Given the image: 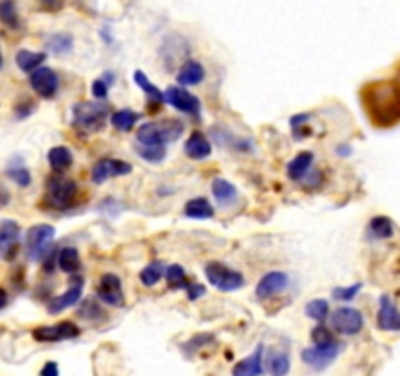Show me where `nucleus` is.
Masks as SVG:
<instances>
[{"mask_svg":"<svg viewBox=\"0 0 400 376\" xmlns=\"http://www.w3.org/2000/svg\"><path fill=\"white\" fill-rule=\"evenodd\" d=\"M361 102L369 120L379 128H390L400 120V84L379 81L361 91Z\"/></svg>","mask_w":400,"mask_h":376,"instance_id":"f257e3e1","label":"nucleus"},{"mask_svg":"<svg viewBox=\"0 0 400 376\" xmlns=\"http://www.w3.org/2000/svg\"><path fill=\"white\" fill-rule=\"evenodd\" d=\"M183 134V121L161 120V121H148L139 126L136 143L138 145H148V148H167V143L177 141Z\"/></svg>","mask_w":400,"mask_h":376,"instance_id":"f03ea898","label":"nucleus"},{"mask_svg":"<svg viewBox=\"0 0 400 376\" xmlns=\"http://www.w3.org/2000/svg\"><path fill=\"white\" fill-rule=\"evenodd\" d=\"M108 106L102 102L83 100L73 106V128L83 134H98L108 121Z\"/></svg>","mask_w":400,"mask_h":376,"instance_id":"7ed1b4c3","label":"nucleus"},{"mask_svg":"<svg viewBox=\"0 0 400 376\" xmlns=\"http://www.w3.org/2000/svg\"><path fill=\"white\" fill-rule=\"evenodd\" d=\"M75 194H77V183L69 178V176L63 175H54L49 176L47 180V204L51 208L57 210H67L73 206L75 200Z\"/></svg>","mask_w":400,"mask_h":376,"instance_id":"20e7f679","label":"nucleus"},{"mask_svg":"<svg viewBox=\"0 0 400 376\" xmlns=\"http://www.w3.org/2000/svg\"><path fill=\"white\" fill-rule=\"evenodd\" d=\"M204 274H207L208 282L222 292H235L246 284V279H244L242 272L230 269L228 265L218 263V261L208 263L204 267Z\"/></svg>","mask_w":400,"mask_h":376,"instance_id":"39448f33","label":"nucleus"},{"mask_svg":"<svg viewBox=\"0 0 400 376\" xmlns=\"http://www.w3.org/2000/svg\"><path fill=\"white\" fill-rule=\"evenodd\" d=\"M56 237V228L49 224H38L32 226L26 233V255L30 261H42L47 253L49 243Z\"/></svg>","mask_w":400,"mask_h":376,"instance_id":"423d86ee","label":"nucleus"},{"mask_svg":"<svg viewBox=\"0 0 400 376\" xmlns=\"http://www.w3.org/2000/svg\"><path fill=\"white\" fill-rule=\"evenodd\" d=\"M81 336V329L71 322H61L56 325H42L32 331V337L40 343H57V341H67Z\"/></svg>","mask_w":400,"mask_h":376,"instance_id":"0eeeda50","label":"nucleus"},{"mask_svg":"<svg viewBox=\"0 0 400 376\" xmlns=\"http://www.w3.org/2000/svg\"><path fill=\"white\" fill-rule=\"evenodd\" d=\"M342 353V343L340 341H333L330 345H324V347H308V349L303 351V361L304 364H308V366H312V368H316V371H324L326 366H330L336 359H338V355Z\"/></svg>","mask_w":400,"mask_h":376,"instance_id":"6e6552de","label":"nucleus"},{"mask_svg":"<svg viewBox=\"0 0 400 376\" xmlns=\"http://www.w3.org/2000/svg\"><path fill=\"white\" fill-rule=\"evenodd\" d=\"M331 327L342 336H357L363 329V314L355 308H338L331 314Z\"/></svg>","mask_w":400,"mask_h":376,"instance_id":"1a4fd4ad","label":"nucleus"},{"mask_svg":"<svg viewBox=\"0 0 400 376\" xmlns=\"http://www.w3.org/2000/svg\"><path fill=\"white\" fill-rule=\"evenodd\" d=\"M132 173V165L120 159H112V157H104L100 161L95 163L93 171H91V178L95 185H102L106 180H110L114 176H124Z\"/></svg>","mask_w":400,"mask_h":376,"instance_id":"9d476101","label":"nucleus"},{"mask_svg":"<svg viewBox=\"0 0 400 376\" xmlns=\"http://www.w3.org/2000/svg\"><path fill=\"white\" fill-rule=\"evenodd\" d=\"M163 98H165L169 106L177 108V110L189 114V116H198L200 114V100L183 86H169L163 93Z\"/></svg>","mask_w":400,"mask_h":376,"instance_id":"9b49d317","label":"nucleus"},{"mask_svg":"<svg viewBox=\"0 0 400 376\" xmlns=\"http://www.w3.org/2000/svg\"><path fill=\"white\" fill-rule=\"evenodd\" d=\"M97 296L108 306H114V308H120L124 306V290H122V281L112 274V272H106L100 277L97 286Z\"/></svg>","mask_w":400,"mask_h":376,"instance_id":"f8f14e48","label":"nucleus"},{"mask_svg":"<svg viewBox=\"0 0 400 376\" xmlns=\"http://www.w3.org/2000/svg\"><path fill=\"white\" fill-rule=\"evenodd\" d=\"M30 86L42 98H54L59 89V77L54 69L40 67L30 75Z\"/></svg>","mask_w":400,"mask_h":376,"instance_id":"ddd939ff","label":"nucleus"},{"mask_svg":"<svg viewBox=\"0 0 400 376\" xmlns=\"http://www.w3.org/2000/svg\"><path fill=\"white\" fill-rule=\"evenodd\" d=\"M289 274L283 272V270H273V272H267L261 281L257 282L255 286V296L259 300L265 298H271V296L281 294L289 288Z\"/></svg>","mask_w":400,"mask_h":376,"instance_id":"4468645a","label":"nucleus"},{"mask_svg":"<svg viewBox=\"0 0 400 376\" xmlns=\"http://www.w3.org/2000/svg\"><path fill=\"white\" fill-rule=\"evenodd\" d=\"M83 288H84V281L81 279V277L73 279V281H71V286L65 290V292H63V294L51 298V302L47 304V312H49L51 316H56V314H61L63 309L75 306V304L81 300V296H83Z\"/></svg>","mask_w":400,"mask_h":376,"instance_id":"2eb2a0df","label":"nucleus"},{"mask_svg":"<svg viewBox=\"0 0 400 376\" xmlns=\"http://www.w3.org/2000/svg\"><path fill=\"white\" fill-rule=\"evenodd\" d=\"M20 242V226L14 220H4L0 224V253L6 261H12L18 251Z\"/></svg>","mask_w":400,"mask_h":376,"instance_id":"dca6fc26","label":"nucleus"},{"mask_svg":"<svg viewBox=\"0 0 400 376\" xmlns=\"http://www.w3.org/2000/svg\"><path fill=\"white\" fill-rule=\"evenodd\" d=\"M377 325L383 331H400V309L395 306L390 296H381L379 300Z\"/></svg>","mask_w":400,"mask_h":376,"instance_id":"f3484780","label":"nucleus"},{"mask_svg":"<svg viewBox=\"0 0 400 376\" xmlns=\"http://www.w3.org/2000/svg\"><path fill=\"white\" fill-rule=\"evenodd\" d=\"M185 153L194 159V161H202L210 157L212 153V145H210V139L202 132H193L189 135V139L185 141Z\"/></svg>","mask_w":400,"mask_h":376,"instance_id":"a211bd4d","label":"nucleus"},{"mask_svg":"<svg viewBox=\"0 0 400 376\" xmlns=\"http://www.w3.org/2000/svg\"><path fill=\"white\" fill-rule=\"evenodd\" d=\"M263 371V345H259L249 357L235 364L232 376H261Z\"/></svg>","mask_w":400,"mask_h":376,"instance_id":"6ab92c4d","label":"nucleus"},{"mask_svg":"<svg viewBox=\"0 0 400 376\" xmlns=\"http://www.w3.org/2000/svg\"><path fill=\"white\" fill-rule=\"evenodd\" d=\"M204 75H207V71L198 61H187V63H183V67L177 73V81H179L183 89L185 86H196V84L204 81Z\"/></svg>","mask_w":400,"mask_h":376,"instance_id":"aec40b11","label":"nucleus"},{"mask_svg":"<svg viewBox=\"0 0 400 376\" xmlns=\"http://www.w3.org/2000/svg\"><path fill=\"white\" fill-rule=\"evenodd\" d=\"M312 163H314V153L312 151H301L287 167V175H289L290 180H303L306 173L310 171Z\"/></svg>","mask_w":400,"mask_h":376,"instance_id":"412c9836","label":"nucleus"},{"mask_svg":"<svg viewBox=\"0 0 400 376\" xmlns=\"http://www.w3.org/2000/svg\"><path fill=\"white\" fill-rule=\"evenodd\" d=\"M212 194H214L216 202L224 208L237 200V188L226 178H214L212 180Z\"/></svg>","mask_w":400,"mask_h":376,"instance_id":"4be33fe9","label":"nucleus"},{"mask_svg":"<svg viewBox=\"0 0 400 376\" xmlns=\"http://www.w3.org/2000/svg\"><path fill=\"white\" fill-rule=\"evenodd\" d=\"M47 161H49V167L56 171L57 175H61L63 171L71 169V165H73V153L65 145H57V148L49 149Z\"/></svg>","mask_w":400,"mask_h":376,"instance_id":"5701e85b","label":"nucleus"},{"mask_svg":"<svg viewBox=\"0 0 400 376\" xmlns=\"http://www.w3.org/2000/svg\"><path fill=\"white\" fill-rule=\"evenodd\" d=\"M45 57H47V55L43 54V51L20 49V51L16 54V65H18L20 71H24V73H34V71H38V69L42 67Z\"/></svg>","mask_w":400,"mask_h":376,"instance_id":"b1692460","label":"nucleus"},{"mask_svg":"<svg viewBox=\"0 0 400 376\" xmlns=\"http://www.w3.org/2000/svg\"><path fill=\"white\" fill-rule=\"evenodd\" d=\"M57 267L67 272V274H75L81 270V255L75 247H63L57 255Z\"/></svg>","mask_w":400,"mask_h":376,"instance_id":"393cba45","label":"nucleus"},{"mask_svg":"<svg viewBox=\"0 0 400 376\" xmlns=\"http://www.w3.org/2000/svg\"><path fill=\"white\" fill-rule=\"evenodd\" d=\"M185 215L193 220H210L214 215V208L207 198H193L185 204Z\"/></svg>","mask_w":400,"mask_h":376,"instance_id":"a878e982","label":"nucleus"},{"mask_svg":"<svg viewBox=\"0 0 400 376\" xmlns=\"http://www.w3.org/2000/svg\"><path fill=\"white\" fill-rule=\"evenodd\" d=\"M290 371V357L287 351L275 349L269 355V373L271 376H287Z\"/></svg>","mask_w":400,"mask_h":376,"instance_id":"bb28decb","label":"nucleus"},{"mask_svg":"<svg viewBox=\"0 0 400 376\" xmlns=\"http://www.w3.org/2000/svg\"><path fill=\"white\" fill-rule=\"evenodd\" d=\"M392 233H395V226H392L390 218H386V215H375V218H371V222H369V235L371 237H375V239H388V237H392Z\"/></svg>","mask_w":400,"mask_h":376,"instance_id":"cd10ccee","label":"nucleus"},{"mask_svg":"<svg viewBox=\"0 0 400 376\" xmlns=\"http://www.w3.org/2000/svg\"><path fill=\"white\" fill-rule=\"evenodd\" d=\"M139 120V114H136L134 110H128V108H122L118 112H114L110 116V124L114 126V130L118 132H130L134 130L136 121Z\"/></svg>","mask_w":400,"mask_h":376,"instance_id":"c85d7f7f","label":"nucleus"},{"mask_svg":"<svg viewBox=\"0 0 400 376\" xmlns=\"http://www.w3.org/2000/svg\"><path fill=\"white\" fill-rule=\"evenodd\" d=\"M134 82L138 84L139 89L143 91V93L148 94V98L152 100V102H155V104H163L165 102V98H163V93L153 84L150 79H148V75L143 73V71H136L134 73Z\"/></svg>","mask_w":400,"mask_h":376,"instance_id":"c756f323","label":"nucleus"},{"mask_svg":"<svg viewBox=\"0 0 400 376\" xmlns=\"http://www.w3.org/2000/svg\"><path fill=\"white\" fill-rule=\"evenodd\" d=\"M45 45H47V49H49L51 54H56V55L69 54L71 49H73V36H71V34H63V32H59V34L49 36Z\"/></svg>","mask_w":400,"mask_h":376,"instance_id":"7c9ffc66","label":"nucleus"},{"mask_svg":"<svg viewBox=\"0 0 400 376\" xmlns=\"http://www.w3.org/2000/svg\"><path fill=\"white\" fill-rule=\"evenodd\" d=\"M165 274V267L161 261H153L145 269L139 272V281L143 286H155L157 282L161 281V277Z\"/></svg>","mask_w":400,"mask_h":376,"instance_id":"2f4dec72","label":"nucleus"},{"mask_svg":"<svg viewBox=\"0 0 400 376\" xmlns=\"http://www.w3.org/2000/svg\"><path fill=\"white\" fill-rule=\"evenodd\" d=\"M304 312H306L308 318H312L316 322H326L328 316H330V304L324 298H316V300H312V302L306 304Z\"/></svg>","mask_w":400,"mask_h":376,"instance_id":"473e14b6","label":"nucleus"},{"mask_svg":"<svg viewBox=\"0 0 400 376\" xmlns=\"http://www.w3.org/2000/svg\"><path fill=\"white\" fill-rule=\"evenodd\" d=\"M134 149H136V153H138L139 157L143 159V161L148 163H163V159L167 157V148H148V145H134Z\"/></svg>","mask_w":400,"mask_h":376,"instance_id":"72a5a7b5","label":"nucleus"},{"mask_svg":"<svg viewBox=\"0 0 400 376\" xmlns=\"http://www.w3.org/2000/svg\"><path fill=\"white\" fill-rule=\"evenodd\" d=\"M6 175L8 178H12L18 187H30V183H32V175H30V171L22 165L20 161H16L14 165H10L8 167V171H6Z\"/></svg>","mask_w":400,"mask_h":376,"instance_id":"f704fd0d","label":"nucleus"},{"mask_svg":"<svg viewBox=\"0 0 400 376\" xmlns=\"http://www.w3.org/2000/svg\"><path fill=\"white\" fill-rule=\"evenodd\" d=\"M0 22L8 27L20 26V16L14 2H0Z\"/></svg>","mask_w":400,"mask_h":376,"instance_id":"c9c22d12","label":"nucleus"},{"mask_svg":"<svg viewBox=\"0 0 400 376\" xmlns=\"http://www.w3.org/2000/svg\"><path fill=\"white\" fill-rule=\"evenodd\" d=\"M361 282H357V284H351V286H338V288H333L331 290V298L333 300H344V302H351L353 298H357L359 290H361Z\"/></svg>","mask_w":400,"mask_h":376,"instance_id":"e433bc0d","label":"nucleus"},{"mask_svg":"<svg viewBox=\"0 0 400 376\" xmlns=\"http://www.w3.org/2000/svg\"><path fill=\"white\" fill-rule=\"evenodd\" d=\"M312 341H314V345L316 347H324V345H330L333 343L336 339L331 336V331L328 327H324V325H316L314 329H312Z\"/></svg>","mask_w":400,"mask_h":376,"instance_id":"4c0bfd02","label":"nucleus"},{"mask_svg":"<svg viewBox=\"0 0 400 376\" xmlns=\"http://www.w3.org/2000/svg\"><path fill=\"white\" fill-rule=\"evenodd\" d=\"M165 279L173 286H187L185 284V269L180 265H169L165 269Z\"/></svg>","mask_w":400,"mask_h":376,"instance_id":"58836bf2","label":"nucleus"},{"mask_svg":"<svg viewBox=\"0 0 400 376\" xmlns=\"http://www.w3.org/2000/svg\"><path fill=\"white\" fill-rule=\"evenodd\" d=\"M93 94H95V98H98V100H104L108 96V84L102 81V79H97V81L93 82Z\"/></svg>","mask_w":400,"mask_h":376,"instance_id":"ea45409f","label":"nucleus"},{"mask_svg":"<svg viewBox=\"0 0 400 376\" xmlns=\"http://www.w3.org/2000/svg\"><path fill=\"white\" fill-rule=\"evenodd\" d=\"M185 288H187V296H189V300H193V302L194 300H198L200 296L207 292V288H204L202 284H187Z\"/></svg>","mask_w":400,"mask_h":376,"instance_id":"a19ab883","label":"nucleus"},{"mask_svg":"<svg viewBox=\"0 0 400 376\" xmlns=\"http://www.w3.org/2000/svg\"><path fill=\"white\" fill-rule=\"evenodd\" d=\"M40 376H59V366H57V363H54V361H49V363L43 364L42 373H40Z\"/></svg>","mask_w":400,"mask_h":376,"instance_id":"79ce46f5","label":"nucleus"},{"mask_svg":"<svg viewBox=\"0 0 400 376\" xmlns=\"http://www.w3.org/2000/svg\"><path fill=\"white\" fill-rule=\"evenodd\" d=\"M10 202V192L0 185V208H4Z\"/></svg>","mask_w":400,"mask_h":376,"instance_id":"37998d69","label":"nucleus"},{"mask_svg":"<svg viewBox=\"0 0 400 376\" xmlns=\"http://www.w3.org/2000/svg\"><path fill=\"white\" fill-rule=\"evenodd\" d=\"M6 304H8V292L4 288H0V309L6 308Z\"/></svg>","mask_w":400,"mask_h":376,"instance_id":"c03bdc74","label":"nucleus"},{"mask_svg":"<svg viewBox=\"0 0 400 376\" xmlns=\"http://www.w3.org/2000/svg\"><path fill=\"white\" fill-rule=\"evenodd\" d=\"M349 153H351V148H347V145H344V148L340 145L338 148V155H349Z\"/></svg>","mask_w":400,"mask_h":376,"instance_id":"a18cd8bd","label":"nucleus"},{"mask_svg":"<svg viewBox=\"0 0 400 376\" xmlns=\"http://www.w3.org/2000/svg\"><path fill=\"white\" fill-rule=\"evenodd\" d=\"M0 69H2V51H0Z\"/></svg>","mask_w":400,"mask_h":376,"instance_id":"49530a36","label":"nucleus"}]
</instances>
